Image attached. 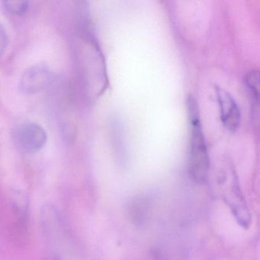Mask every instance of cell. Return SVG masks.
<instances>
[{
    "instance_id": "9c48e42d",
    "label": "cell",
    "mask_w": 260,
    "mask_h": 260,
    "mask_svg": "<svg viewBox=\"0 0 260 260\" xmlns=\"http://www.w3.org/2000/svg\"><path fill=\"white\" fill-rule=\"evenodd\" d=\"M9 44L7 32L2 23H0V56H3Z\"/></svg>"
},
{
    "instance_id": "277c9868",
    "label": "cell",
    "mask_w": 260,
    "mask_h": 260,
    "mask_svg": "<svg viewBox=\"0 0 260 260\" xmlns=\"http://www.w3.org/2000/svg\"><path fill=\"white\" fill-rule=\"evenodd\" d=\"M215 93L223 125L231 132H235L240 128L241 122V110L238 103L233 96L221 87H215Z\"/></svg>"
},
{
    "instance_id": "6da1fadb",
    "label": "cell",
    "mask_w": 260,
    "mask_h": 260,
    "mask_svg": "<svg viewBox=\"0 0 260 260\" xmlns=\"http://www.w3.org/2000/svg\"><path fill=\"white\" fill-rule=\"evenodd\" d=\"M186 105L190 124L188 169L194 181L203 183L207 180L210 166L209 152L200 120L198 103L195 98L189 95Z\"/></svg>"
},
{
    "instance_id": "7a4b0ae2",
    "label": "cell",
    "mask_w": 260,
    "mask_h": 260,
    "mask_svg": "<svg viewBox=\"0 0 260 260\" xmlns=\"http://www.w3.org/2000/svg\"><path fill=\"white\" fill-rule=\"evenodd\" d=\"M21 195L15 197L9 203L8 235L9 239L18 247H24L30 241L28 206L25 199H20Z\"/></svg>"
},
{
    "instance_id": "8992f818",
    "label": "cell",
    "mask_w": 260,
    "mask_h": 260,
    "mask_svg": "<svg viewBox=\"0 0 260 260\" xmlns=\"http://www.w3.org/2000/svg\"><path fill=\"white\" fill-rule=\"evenodd\" d=\"M228 204L230 206L237 221L242 227L247 228L250 226V217L248 208L244 201L241 189L238 185L236 177L234 179L231 189V195H228Z\"/></svg>"
},
{
    "instance_id": "ba28073f",
    "label": "cell",
    "mask_w": 260,
    "mask_h": 260,
    "mask_svg": "<svg viewBox=\"0 0 260 260\" xmlns=\"http://www.w3.org/2000/svg\"><path fill=\"white\" fill-rule=\"evenodd\" d=\"M5 9L12 15H21L25 13L29 8V3L27 1H20V0H8L3 2Z\"/></svg>"
},
{
    "instance_id": "52a82bcc",
    "label": "cell",
    "mask_w": 260,
    "mask_h": 260,
    "mask_svg": "<svg viewBox=\"0 0 260 260\" xmlns=\"http://www.w3.org/2000/svg\"><path fill=\"white\" fill-rule=\"evenodd\" d=\"M246 85L260 105V70H252L245 76Z\"/></svg>"
},
{
    "instance_id": "5b68a950",
    "label": "cell",
    "mask_w": 260,
    "mask_h": 260,
    "mask_svg": "<svg viewBox=\"0 0 260 260\" xmlns=\"http://www.w3.org/2000/svg\"><path fill=\"white\" fill-rule=\"evenodd\" d=\"M50 78V70L45 64L30 66L23 72L20 78L19 90L24 94H35L47 85Z\"/></svg>"
},
{
    "instance_id": "3957f363",
    "label": "cell",
    "mask_w": 260,
    "mask_h": 260,
    "mask_svg": "<svg viewBox=\"0 0 260 260\" xmlns=\"http://www.w3.org/2000/svg\"><path fill=\"white\" fill-rule=\"evenodd\" d=\"M14 139L20 150L33 154L42 149L47 143V135L45 130L38 124L25 122L16 128Z\"/></svg>"
}]
</instances>
